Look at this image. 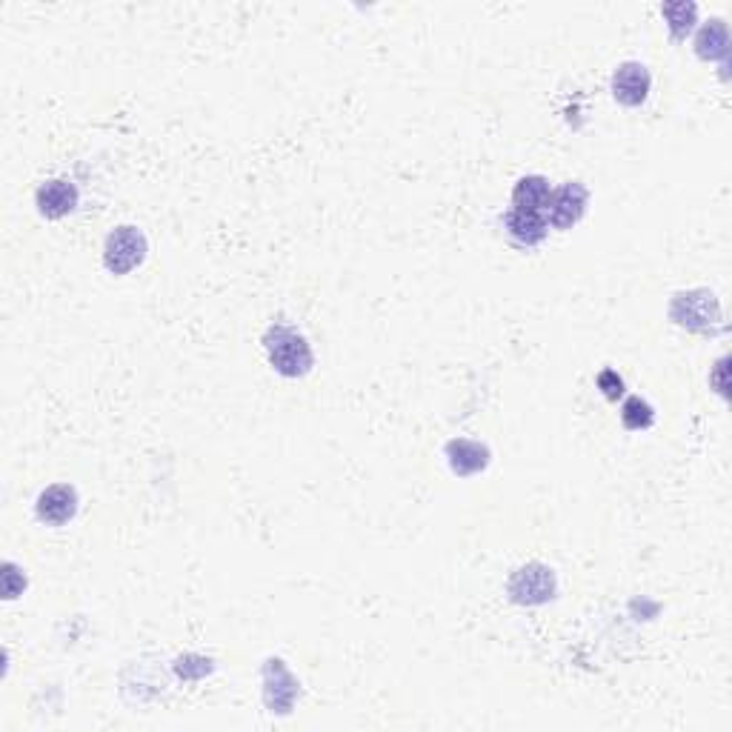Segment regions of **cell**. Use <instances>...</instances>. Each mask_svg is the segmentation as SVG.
<instances>
[{"label": "cell", "instance_id": "obj_8", "mask_svg": "<svg viewBox=\"0 0 732 732\" xmlns=\"http://www.w3.org/2000/svg\"><path fill=\"white\" fill-rule=\"evenodd\" d=\"M35 201H38L41 215H46V218H63V215H69L75 209V204H78V189L69 181H49L38 189Z\"/></svg>", "mask_w": 732, "mask_h": 732}, {"label": "cell", "instance_id": "obj_16", "mask_svg": "<svg viewBox=\"0 0 732 732\" xmlns=\"http://www.w3.org/2000/svg\"><path fill=\"white\" fill-rule=\"evenodd\" d=\"M15 572L18 570H15L12 564H6V572H3V578H6V584H3V595H6V598H15V595L26 587V581H23V578L18 581V575H15Z\"/></svg>", "mask_w": 732, "mask_h": 732}, {"label": "cell", "instance_id": "obj_6", "mask_svg": "<svg viewBox=\"0 0 732 732\" xmlns=\"http://www.w3.org/2000/svg\"><path fill=\"white\" fill-rule=\"evenodd\" d=\"M650 83L652 78L644 63H624L612 75V95L624 106H641L650 95Z\"/></svg>", "mask_w": 732, "mask_h": 732}, {"label": "cell", "instance_id": "obj_2", "mask_svg": "<svg viewBox=\"0 0 732 732\" xmlns=\"http://www.w3.org/2000/svg\"><path fill=\"white\" fill-rule=\"evenodd\" d=\"M146 255V238L141 229L135 226H118L109 238H106V249H103V264L112 275H126L135 266L141 264Z\"/></svg>", "mask_w": 732, "mask_h": 732}, {"label": "cell", "instance_id": "obj_7", "mask_svg": "<svg viewBox=\"0 0 732 732\" xmlns=\"http://www.w3.org/2000/svg\"><path fill=\"white\" fill-rule=\"evenodd\" d=\"M75 512H78V495L66 484H55L38 495V518L46 524H55V527L66 524L75 518Z\"/></svg>", "mask_w": 732, "mask_h": 732}, {"label": "cell", "instance_id": "obj_13", "mask_svg": "<svg viewBox=\"0 0 732 732\" xmlns=\"http://www.w3.org/2000/svg\"><path fill=\"white\" fill-rule=\"evenodd\" d=\"M661 12H664V18L670 21L672 38H678V41L690 32L692 23L698 18V6H695V3H667Z\"/></svg>", "mask_w": 732, "mask_h": 732}, {"label": "cell", "instance_id": "obj_12", "mask_svg": "<svg viewBox=\"0 0 732 732\" xmlns=\"http://www.w3.org/2000/svg\"><path fill=\"white\" fill-rule=\"evenodd\" d=\"M695 49L704 61H718V58H727V49H730V35H727V23L724 21H710L701 32H698V41Z\"/></svg>", "mask_w": 732, "mask_h": 732}, {"label": "cell", "instance_id": "obj_10", "mask_svg": "<svg viewBox=\"0 0 732 732\" xmlns=\"http://www.w3.org/2000/svg\"><path fill=\"white\" fill-rule=\"evenodd\" d=\"M449 467L455 475H475L489 464V449L484 444H475L467 438H458V441H449L447 447Z\"/></svg>", "mask_w": 732, "mask_h": 732}, {"label": "cell", "instance_id": "obj_15", "mask_svg": "<svg viewBox=\"0 0 732 732\" xmlns=\"http://www.w3.org/2000/svg\"><path fill=\"white\" fill-rule=\"evenodd\" d=\"M598 387L604 389L607 398H618V395L624 392V381H621L612 369H604V372L598 375Z\"/></svg>", "mask_w": 732, "mask_h": 732}, {"label": "cell", "instance_id": "obj_3", "mask_svg": "<svg viewBox=\"0 0 732 732\" xmlns=\"http://www.w3.org/2000/svg\"><path fill=\"white\" fill-rule=\"evenodd\" d=\"M509 595L518 604H544L555 595V575L544 564H527L512 575Z\"/></svg>", "mask_w": 732, "mask_h": 732}, {"label": "cell", "instance_id": "obj_1", "mask_svg": "<svg viewBox=\"0 0 732 732\" xmlns=\"http://www.w3.org/2000/svg\"><path fill=\"white\" fill-rule=\"evenodd\" d=\"M266 355H269V364L275 366L281 375L286 378H298L306 375L309 366H312V349L306 344L304 335H298L295 329L289 326H272L264 338Z\"/></svg>", "mask_w": 732, "mask_h": 732}, {"label": "cell", "instance_id": "obj_11", "mask_svg": "<svg viewBox=\"0 0 732 732\" xmlns=\"http://www.w3.org/2000/svg\"><path fill=\"white\" fill-rule=\"evenodd\" d=\"M549 201V183L541 175H529L521 178L512 189V204L521 212H541Z\"/></svg>", "mask_w": 732, "mask_h": 732}, {"label": "cell", "instance_id": "obj_9", "mask_svg": "<svg viewBox=\"0 0 732 732\" xmlns=\"http://www.w3.org/2000/svg\"><path fill=\"white\" fill-rule=\"evenodd\" d=\"M507 226V235L518 246H535L547 238V221L541 218V212H521V209H512L504 218Z\"/></svg>", "mask_w": 732, "mask_h": 732}, {"label": "cell", "instance_id": "obj_4", "mask_svg": "<svg viewBox=\"0 0 732 732\" xmlns=\"http://www.w3.org/2000/svg\"><path fill=\"white\" fill-rule=\"evenodd\" d=\"M672 318L681 326H687V329L707 332L712 324L721 321V309H718V301L712 298L710 292H687V295L675 298Z\"/></svg>", "mask_w": 732, "mask_h": 732}, {"label": "cell", "instance_id": "obj_14", "mask_svg": "<svg viewBox=\"0 0 732 732\" xmlns=\"http://www.w3.org/2000/svg\"><path fill=\"white\" fill-rule=\"evenodd\" d=\"M652 407L647 401H641V398H630L627 404H624V412H621V421H624V427L627 429H647L652 424Z\"/></svg>", "mask_w": 732, "mask_h": 732}, {"label": "cell", "instance_id": "obj_5", "mask_svg": "<svg viewBox=\"0 0 732 732\" xmlns=\"http://www.w3.org/2000/svg\"><path fill=\"white\" fill-rule=\"evenodd\" d=\"M584 209H587V189L581 183H564L561 189L549 192L547 212L549 224L555 229H570L572 224H578Z\"/></svg>", "mask_w": 732, "mask_h": 732}]
</instances>
